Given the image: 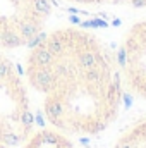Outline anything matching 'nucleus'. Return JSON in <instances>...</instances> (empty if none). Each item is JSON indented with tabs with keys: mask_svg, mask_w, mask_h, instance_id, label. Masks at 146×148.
Returning <instances> with one entry per match:
<instances>
[{
	"mask_svg": "<svg viewBox=\"0 0 146 148\" xmlns=\"http://www.w3.org/2000/svg\"><path fill=\"white\" fill-rule=\"evenodd\" d=\"M23 69L45 121L69 136H98L120 115L126 86L119 53L89 28H46L26 48Z\"/></svg>",
	"mask_w": 146,
	"mask_h": 148,
	"instance_id": "f257e3e1",
	"label": "nucleus"
},
{
	"mask_svg": "<svg viewBox=\"0 0 146 148\" xmlns=\"http://www.w3.org/2000/svg\"><path fill=\"white\" fill-rule=\"evenodd\" d=\"M35 129L31 93L21 69L0 50V143L19 147Z\"/></svg>",
	"mask_w": 146,
	"mask_h": 148,
	"instance_id": "f03ea898",
	"label": "nucleus"
},
{
	"mask_svg": "<svg viewBox=\"0 0 146 148\" xmlns=\"http://www.w3.org/2000/svg\"><path fill=\"white\" fill-rule=\"evenodd\" d=\"M53 0H0V50L28 48L50 23Z\"/></svg>",
	"mask_w": 146,
	"mask_h": 148,
	"instance_id": "7ed1b4c3",
	"label": "nucleus"
},
{
	"mask_svg": "<svg viewBox=\"0 0 146 148\" xmlns=\"http://www.w3.org/2000/svg\"><path fill=\"white\" fill-rule=\"evenodd\" d=\"M117 53L126 91L146 102V19L127 28Z\"/></svg>",
	"mask_w": 146,
	"mask_h": 148,
	"instance_id": "20e7f679",
	"label": "nucleus"
},
{
	"mask_svg": "<svg viewBox=\"0 0 146 148\" xmlns=\"http://www.w3.org/2000/svg\"><path fill=\"white\" fill-rule=\"evenodd\" d=\"M23 148H74V143L69 134L55 129V127H45L31 131V134L24 140L21 145Z\"/></svg>",
	"mask_w": 146,
	"mask_h": 148,
	"instance_id": "39448f33",
	"label": "nucleus"
},
{
	"mask_svg": "<svg viewBox=\"0 0 146 148\" xmlns=\"http://www.w3.org/2000/svg\"><path fill=\"white\" fill-rule=\"evenodd\" d=\"M83 10H139L146 9V0H57Z\"/></svg>",
	"mask_w": 146,
	"mask_h": 148,
	"instance_id": "423d86ee",
	"label": "nucleus"
},
{
	"mask_svg": "<svg viewBox=\"0 0 146 148\" xmlns=\"http://www.w3.org/2000/svg\"><path fill=\"white\" fill-rule=\"evenodd\" d=\"M113 148H146V117L136 121L120 133Z\"/></svg>",
	"mask_w": 146,
	"mask_h": 148,
	"instance_id": "0eeeda50",
	"label": "nucleus"
},
{
	"mask_svg": "<svg viewBox=\"0 0 146 148\" xmlns=\"http://www.w3.org/2000/svg\"><path fill=\"white\" fill-rule=\"evenodd\" d=\"M0 148H12V147H7V145H3V143H0Z\"/></svg>",
	"mask_w": 146,
	"mask_h": 148,
	"instance_id": "6e6552de",
	"label": "nucleus"
}]
</instances>
